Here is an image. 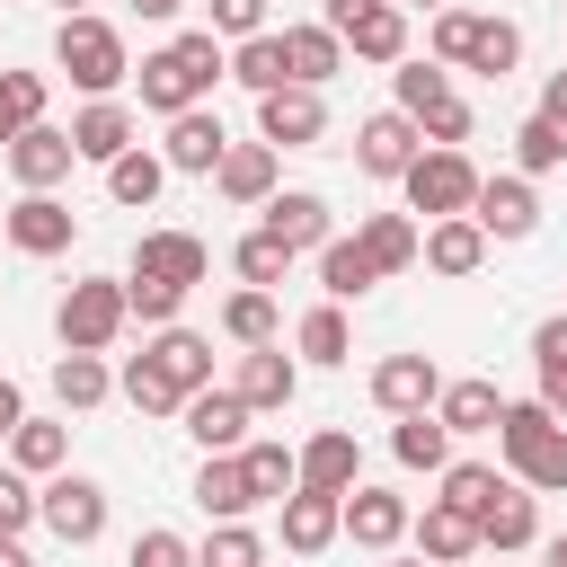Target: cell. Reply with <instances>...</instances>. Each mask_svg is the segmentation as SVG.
Listing matches in <instances>:
<instances>
[{
    "label": "cell",
    "instance_id": "1",
    "mask_svg": "<svg viewBox=\"0 0 567 567\" xmlns=\"http://www.w3.org/2000/svg\"><path fill=\"white\" fill-rule=\"evenodd\" d=\"M221 71H230L221 35H213V27H195V35L159 44V53H151V62L133 71V80H142V106H151V115H186V106H195V97H204V89H213Z\"/></svg>",
    "mask_w": 567,
    "mask_h": 567
},
{
    "label": "cell",
    "instance_id": "2",
    "mask_svg": "<svg viewBox=\"0 0 567 567\" xmlns=\"http://www.w3.org/2000/svg\"><path fill=\"white\" fill-rule=\"evenodd\" d=\"M496 452H505V470H514L523 487L567 496V425H558L540 399H505V416H496Z\"/></svg>",
    "mask_w": 567,
    "mask_h": 567
},
{
    "label": "cell",
    "instance_id": "3",
    "mask_svg": "<svg viewBox=\"0 0 567 567\" xmlns=\"http://www.w3.org/2000/svg\"><path fill=\"white\" fill-rule=\"evenodd\" d=\"M53 62H62V71H71L89 97H115V80H133V62H124V35H115L106 18H89V9L53 27Z\"/></svg>",
    "mask_w": 567,
    "mask_h": 567
},
{
    "label": "cell",
    "instance_id": "4",
    "mask_svg": "<svg viewBox=\"0 0 567 567\" xmlns=\"http://www.w3.org/2000/svg\"><path fill=\"white\" fill-rule=\"evenodd\" d=\"M124 319H133V301H124L115 275H80V284L62 292V310H53V328H62L71 354H106V346L124 337Z\"/></svg>",
    "mask_w": 567,
    "mask_h": 567
},
{
    "label": "cell",
    "instance_id": "5",
    "mask_svg": "<svg viewBox=\"0 0 567 567\" xmlns=\"http://www.w3.org/2000/svg\"><path fill=\"white\" fill-rule=\"evenodd\" d=\"M399 186H408V213H425V221H461V213L478 204V168H470L461 151H425Z\"/></svg>",
    "mask_w": 567,
    "mask_h": 567
},
{
    "label": "cell",
    "instance_id": "6",
    "mask_svg": "<svg viewBox=\"0 0 567 567\" xmlns=\"http://www.w3.org/2000/svg\"><path fill=\"white\" fill-rule=\"evenodd\" d=\"M35 505H44V523H53V540H62V549H89V540L106 532V487H97V478H80V470H53Z\"/></svg>",
    "mask_w": 567,
    "mask_h": 567
},
{
    "label": "cell",
    "instance_id": "7",
    "mask_svg": "<svg viewBox=\"0 0 567 567\" xmlns=\"http://www.w3.org/2000/svg\"><path fill=\"white\" fill-rule=\"evenodd\" d=\"M425 159V133H416V115H363V133H354V168L363 177H408Z\"/></svg>",
    "mask_w": 567,
    "mask_h": 567
},
{
    "label": "cell",
    "instance_id": "8",
    "mask_svg": "<svg viewBox=\"0 0 567 567\" xmlns=\"http://www.w3.org/2000/svg\"><path fill=\"white\" fill-rule=\"evenodd\" d=\"M0 230H9V248H18V257H62V248H71V230H80V213H71V204H53V195H18V204L0 213Z\"/></svg>",
    "mask_w": 567,
    "mask_h": 567
},
{
    "label": "cell",
    "instance_id": "9",
    "mask_svg": "<svg viewBox=\"0 0 567 567\" xmlns=\"http://www.w3.org/2000/svg\"><path fill=\"white\" fill-rule=\"evenodd\" d=\"M319 133H328L319 89H275V97H257V142H275V151H310Z\"/></svg>",
    "mask_w": 567,
    "mask_h": 567
},
{
    "label": "cell",
    "instance_id": "10",
    "mask_svg": "<svg viewBox=\"0 0 567 567\" xmlns=\"http://www.w3.org/2000/svg\"><path fill=\"white\" fill-rule=\"evenodd\" d=\"M470 221H478L487 239H532V230H540V195H532V177H478Z\"/></svg>",
    "mask_w": 567,
    "mask_h": 567
},
{
    "label": "cell",
    "instance_id": "11",
    "mask_svg": "<svg viewBox=\"0 0 567 567\" xmlns=\"http://www.w3.org/2000/svg\"><path fill=\"white\" fill-rule=\"evenodd\" d=\"M133 275L195 292V284L213 275V257H204V239H195V230H142V248H133Z\"/></svg>",
    "mask_w": 567,
    "mask_h": 567
},
{
    "label": "cell",
    "instance_id": "12",
    "mask_svg": "<svg viewBox=\"0 0 567 567\" xmlns=\"http://www.w3.org/2000/svg\"><path fill=\"white\" fill-rule=\"evenodd\" d=\"M142 363L177 390V399H195V390H213V337H195V328H159L151 346H142Z\"/></svg>",
    "mask_w": 567,
    "mask_h": 567
},
{
    "label": "cell",
    "instance_id": "13",
    "mask_svg": "<svg viewBox=\"0 0 567 567\" xmlns=\"http://www.w3.org/2000/svg\"><path fill=\"white\" fill-rule=\"evenodd\" d=\"M372 399H381L390 416H425V408L443 399L434 354H381V363H372Z\"/></svg>",
    "mask_w": 567,
    "mask_h": 567
},
{
    "label": "cell",
    "instance_id": "14",
    "mask_svg": "<svg viewBox=\"0 0 567 567\" xmlns=\"http://www.w3.org/2000/svg\"><path fill=\"white\" fill-rule=\"evenodd\" d=\"M337 44H346L354 62H390V71H399V62H408V9H399V0H372V9H354V18L337 27Z\"/></svg>",
    "mask_w": 567,
    "mask_h": 567
},
{
    "label": "cell",
    "instance_id": "15",
    "mask_svg": "<svg viewBox=\"0 0 567 567\" xmlns=\"http://www.w3.org/2000/svg\"><path fill=\"white\" fill-rule=\"evenodd\" d=\"M221 151H230V133H221V115L213 106H186V115H168V168H186V177H213L221 168Z\"/></svg>",
    "mask_w": 567,
    "mask_h": 567
},
{
    "label": "cell",
    "instance_id": "16",
    "mask_svg": "<svg viewBox=\"0 0 567 567\" xmlns=\"http://www.w3.org/2000/svg\"><path fill=\"white\" fill-rule=\"evenodd\" d=\"M71 159H80V151H71V133H53V124H35V133L9 142V177H18L27 195H53V186L71 177Z\"/></svg>",
    "mask_w": 567,
    "mask_h": 567
},
{
    "label": "cell",
    "instance_id": "17",
    "mask_svg": "<svg viewBox=\"0 0 567 567\" xmlns=\"http://www.w3.org/2000/svg\"><path fill=\"white\" fill-rule=\"evenodd\" d=\"M337 532H346V496H319V487H292L284 496V549L292 558H319Z\"/></svg>",
    "mask_w": 567,
    "mask_h": 567
},
{
    "label": "cell",
    "instance_id": "18",
    "mask_svg": "<svg viewBox=\"0 0 567 567\" xmlns=\"http://www.w3.org/2000/svg\"><path fill=\"white\" fill-rule=\"evenodd\" d=\"M266 230H275L292 257L337 239V230H328V195H310V186H275V204H266Z\"/></svg>",
    "mask_w": 567,
    "mask_h": 567
},
{
    "label": "cell",
    "instance_id": "19",
    "mask_svg": "<svg viewBox=\"0 0 567 567\" xmlns=\"http://www.w3.org/2000/svg\"><path fill=\"white\" fill-rule=\"evenodd\" d=\"M248 416H257V408H248L239 390H195V399H186V434H195L204 452H239V443H248Z\"/></svg>",
    "mask_w": 567,
    "mask_h": 567
},
{
    "label": "cell",
    "instance_id": "20",
    "mask_svg": "<svg viewBox=\"0 0 567 567\" xmlns=\"http://www.w3.org/2000/svg\"><path fill=\"white\" fill-rule=\"evenodd\" d=\"M301 487H319V496H354V487H363V452H354V434H310V443H301Z\"/></svg>",
    "mask_w": 567,
    "mask_h": 567
},
{
    "label": "cell",
    "instance_id": "21",
    "mask_svg": "<svg viewBox=\"0 0 567 567\" xmlns=\"http://www.w3.org/2000/svg\"><path fill=\"white\" fill-rule=\"evenodd\" d=\"M408 523H416V514H408V496H390V487H354V496H346V532H354L363 549H399Z\"/></svg>",
    "mask_w": 567,
    "mask_h": 567
},
{
    "label": "cell",
    "instance_id": "22",
    "mask_svg": "<svg viewBox=\"0 0 567 567\" xmlns=\"http://www.w3.org/2000/svg\"><path fill=\"white\" fill-rule=\"evenodd\" d=\"M213 186L230 204H275V142H230L221 168H213Z\"/></svg>",
    "mask_w": 567,
    "mask_h": 567
},
{
    "label": "cell",
    "instance_id": "23",
    "mask_svg": "<svg viewBox=\"0 0 567 567\" xmlns=\"http://www.w3.org/2000/svg\"><path fill=\"white\" fill-rule=\"evenodd\" d=\"M248 408H292V390H301V372H292V354L284 346H248L239 354V381H230Z\"/></svg>",
    "mask_w": 567,
    "mask_h": 567
},
{
    "label": "cell",
    "instance_id": "24",
    "mask_svg": "<svg viewBox=\"0 0 567 567\" xmlns=\"http://www.w3.org/2000/svg\"><path fill=\"white\" fill-rule=\"evenodd\" d=\"M71 151H80V159H106V168H115V159L133 151V115H124L115 97L80 106V115H71Z\"/></svg>",
    "mask_w": 567,
    "mask_h": 567
},
{
    "label": "cell",
    "instance_id": "25",
    "mask_svg": "<svg viewBox=\"0 0 567 567\" xmlns=\"http://www.w3.org/2000/svg\"><path fill=\"white\" fill-rule=\"evenodd\" d=\"M195 505L213 514V523H239L257 496H248V470H239V452H204V470H195Z\"/></svg>",
    "mask_w": 567,
    "mask_h": 567
},
{
    "label": "cell",
    "instance_id": "26",
    "mask_svg": "<svg viewBox=\"0 0 567 567\" xmlns=\"http://www.w3.org/2000/svg\"><path fill=\"white\" fill-rule=\"evenodd\" d=\"M425 266H434V275H452V284H461V275H478V266H487V230H478L470 213H461V221H434V230H425Z\"/></svg>",
    "mask_w": 567,
    "mask_h": 567
},
{
    "label": "cell",
    "instance_id": "27",
    "mask_svg": "<svg viewBox=\"0 0 567 567\" xmlns=\"http://www.w3.org/2000/svg\"><path fill=\"white\" fill-rule=\"evenodd\" d=\"M434 416H443L452 434H496V416H505V390H496V381H443Z\"/></svg>",
    "mask_w": 567,
    "mask_h": 567
},
{
    "label": "cell",
    "instance_id": "28",
    "mask_svg": "<svg viewBox=\"0 0 567 567\" xmlns=\"http://www.w3.org/2000/svg\"><path fill=\"white\" fill-rule=\"evenodd\" d=\"M532 540H540V496L505 487V496L478 514V549H532Z\"/></svg>",
    "mask_w": 567,
    "mask_h": 567
},
{
    "label": "cell",
    "instance_id": "29",
    "mask_svg": "<svg viewBox=\"0 0 567 567\" xmlns=\"http://www.w3.org/2000/svg\"><path fill=\"white\" fill-rule=\"evenodd\" d=\"M408 532H416V549H425L434 567H461V558L478 549V523H470V514H452L443 496H434V505H425V514H416Z\"/></svg>",
    "mask_w": 567,
    "mask_h": 567
},
{
    "label": "cell",
    "instance_id": "30",
    "mask_svg": "<svg viewBox=\"0 0 567 567\" xmlns=\"http://www.w3.org/2000/svg\"><path fill=\"white\" fill-rule=\"evenodd\" d=\"M514 62H523V27H514V18H470L461 71H487V80H505Z\"/></svg>",
    "mask_w": 567,
    "mask_h": 567
},
{
    "label": "cell",
    "instance_id": "31",
    "mask_svg": "<svg viewBox=\"0 0 567 567\" xmlns=\"http://www.w3.org/2000/svg\"><path fill=\"white\" fill-rule=\"evenodd\" d=\"M230 80H239V89H257V97H275V89H301V80H292V53H284V35H248V44L230 53Z\"/></svg>",
    "mask_w": 567,
    "mask_h": 567
},
{
    "label": "cell",
    "instance_id": "32",
    "mask_svg": "<svg viewBox=\"0 0 567 567\" xmlns=\"http://www.w3.org/2000/svg\"><path fill=\"white\" fill-rule=\"evenodd\" d=\"M363 248H372V266L381 275H399V266H416L425 257V230L408 221V213H363V230H354Z\"/></svg>",
    "mask_w": 567,
    "mask_h": 567
},
{
    "label": "cell",
    "instance_id": "33",
    "mask_svg": "<svg viewBox=\"0 0 567 567\" xmlns=\"http://www.w3.org/2000/svg\"><path fill=\"white\" fill-rule=\"evenodd\" d=\"M239 470H248V496L257 505H284L301 487V452H284V443H239Z\"/></svg>",
    "mask_w": 567,
    "mask_h": 567
},
{
    "label": "cell",
    "instance_id": "34",
    "mask_svg": "<svg viewBox=\"0 0 567 567\" xmlns=\"http://www.w3.org/2000/svg\"><path fill=\"white\" fill-rule=\"evenodd\" d=\"M319 284H328V301H354V292L381 284V266H372L363 239H328V248H319Z\"/></svg>",
    "mask_w": 567,
    "mask_h": 567
},
{
    "label": "cell",
    "instance_id": "35",
    "mask_svg": "<svg viewBox=\"0 0 567 567\" xmlns=\"http://www.w3.org/2000/svg\"><path fill=\"white\" fill-rule=\"evenodd\" d=\"M71 461V434L53 425V416H27L18 434H9V470H27V478H53Z\"/></svg>",
    "mask_w": 567,
    "mask_h": 567
},
{
    "label": "cell",
    "instance_id": "36",
    "mask_svg": "<svg viewBox=\"0 0 567 567\" xmlns=\"http://www.w3.org/2000/svg\"><path fill=\"white\" fill-rule=\"evenodd\" d=\"M284 53H292V80H301V89H319V80L346 62V44H337L328 18H319V27H284Z\"/></svg>",
    "mask_w": 567,
    "mask_h": 567
},
{
    "label": "cell",
    "instance_id": "37",
    "mask_svg": "<svg viewBox=\"0 0 567 567\" xmlns=\"http://www.w3.org/2000/svg\"><path fill=\"white\" fill-rule=\"evenodd\" d=\"M390 452L408 461V470H452V425L425 408V416H399V434H390Z\"/></svg>",
    "mask_w": 567,
    "mask_h": 567
},
{
    "label": "cell",
    "instance_id": "38",
    "mask_svg": "<svg viewBox=\"0 0 567 567\" xmlns=\"http://www.w3.org/2000/svg\"><path fill=\"white\" fill-rule=\"evenodd\" d=\"M532 363H540V408L567 416V310L532 328Z\"/></svg>",
    "mask_w": 567,
    "mask_h": 567
},
{
    "label": "cell",
    "instance_id": "39",
    "mask_svg": "<svg viewBox=\"0 0 567 567\" xmlns=\"http://www.w3.org/2000/svg\"><path fill=\"white\" fill-rule=\"evenodd\" d=\"M505 487H514V478H496L487 461H452V470H443V505H452V514H470V523H478Z\"/></svg>",
    "mask_w": 567,
    "mask_h": 567
},
{
    "label": "cell",
    "instance_id": "40",
    "mask_svg": "<svg viewBox=\"0 0 567 567\" xmlns=\"http://www.w3.org/2000/svg\"><path fill=\"white\" fill-rule=\"evenodd\" d=\"M44 124V71H0V142Z\"/></svg>",
    "mask_w": 567,
    "mask_h": 567
},
{
    "label": "cell",
    "instance_id": "41",
    "mask_svg": "<svg viewBox=\"0 0 567 567\" xmlns=\"http://www.w3.org/2000/svg\"><path fill=\"white\" fill-rule=\"evenodd\" d=\"M159 186H168V159H151L142 142H133V151H124V159L106 168V195H115V204H151Z\"/></svg>",
    "mask_w": 567,
    "mask_h": 567
},
{
    "label": "cell",
    "instance_id": "42",
    "mask_svg": "<svg viewBox=\"0 0 567 567\" xmlns=\"http://www.w3.org/2000/svg\"><path fill=\"white\" fill-rule=\"evenodd\" d=\"M230 266H239V284H257V292H275V284H284V266H292V248H284L275 230H248V239L230 248Z\"/></svg>",
    "mask_w": 567,
    "mask_h": 567
},
{
    "label": "cell",
    "instance_id": "43",
    "mask_svg": "<svg viewBox=\"0 0 567 567\" xmlns=\"http://www.w3.org/2000/svg\"><path fill=\"white\" fill-rule=\"evenodd\" d=\"M221 328H230L239 346H275V292H257V284H239V292L221 301Z\"/></svg>",
    "mask_w": 567,
    "mask_h": 567
},
{
    "label": "cell",
    "instance_id": "44",
    "mask_svg": "<svg viewBox=\"0 0 567 567\" xmlns=\"http://www.w3.org/2000/svg\"><path fill=\"white\" fill-rule=\"evenodd\" d=\"M106 390H115V372H106L97 354H62V363H53V399H62V408H97Z\"/></svg>",
    "mask_w": 567,
    "mask_h": 567
},
{
    "label": "cell",
    "instance_id": "45",
    "mask_svg": "<svg viewBox=\"0 0 567 567\" xmlns=\"http://www.w3.org/2000/svg\"><path fill=\"white\" fill-rule=\"evenodd\" d=\"M514 159H523V177H549V168H567V133L549 115H523L514 124Z\"/></svg>",
    "mask_w": 567,
    "mask_h": 567
},
{
    "label": "cell",
    "instance_id": "46",
    "mask_svg": "<svg viewBox=\"0 0 567 567\" xmlns=\"http://www.w3.org/2000/svg\"><path fill=\"white\" fill-rule=\"evenodd\" d=\"M292 346H301L310 363H346V346H354V337H346V310H337V301H319V310L292 328Z\"/></svg>",
    "mask_w": 567,
    "mask_h": 567
},
{
    "label": "cell",
    "instance_id": "47",
    "mask_svg": "<svg viewBox=\"0 0 567 567\" xmlns=\"http://www.w3.org/2000/svg\"><path fill=\"white\" fill-rule=\"evenodd\" d=\"M195 567H266V540L248 523H213V540L195 549Z\"/></svg>",
    "mask_w": 567,
    "mask_h": 567
},
{
    "label": "cell",
    "instance_id": "48",
    "mask_svg": "<svg viewBox=\"0 0 567 567\" xmlns=\"http://www.w3.org/2000/svg\"><path fill=\"white\" fill-rule=\"evenodd\" d=\"M390 89H399V115H425L434 97H452V80H443L434 62H399V71H390Z\"/></svg>",
    "mask_w": 567,
    "mask_h": 567
},
{
    "label": "cell",
    "instance_id": "49",
    "mask_svg": "<svg viewBox=\"0 0 567 567\" xmlns=\"http://www.w3.org/2000/svg\"><path fill=\"white\" fill-rule=\"evenodd\" d=\"M124 301H133V319H151V328H177V284H151V275H124Z\"/></svg>",
    "mask_w": 567,
    "mask_h": 567
},
{
    "label": "cell",
    "instance_id": "50",
    "mask_svg": "<svg viewBox=\"0 0 567 567\" xmlns=\"http://www.w3.org/2000/svg\"><path fill=\"white\" fill-rule=\"evenodd\" d=\"M35 496H44V487H27V470H0V532H9V540H18V532L44 514Z\"/></svg>",
    "mask_w": 567,
    "mask_h": 567
},
{
    "label": "cell",
    "instance_id": "51",
    "mask_svg": "<svg viewBox=\"0 0 567 567\" xmlns=\"http://www.w3.org/2000/svg\"><path fill=\"white\" fill-rule=\"evenodd\" d=\"M124 567H195V540H177V532H142V540L124 549Z\"/></svg>",
    "mask_w": 567,
    "mask_h": 567
},
{
    "label": "cell",
    "instance_id": "52",
    "mask_svg": "<svg viewBox=\"0 0 567 567\" xmlns=\"http://www.w3.org/2000/svg\"><path fill=\"white\" fill-rule=\"evenodd\" d=\"M204 9H213V35H239V44L266 35V0H204Z\"/></svg>",
    "mask_w": 567,
    "mask_h": 567
},
{
    "label": "cell",
    "instance_id": "53",
    "mask_svg": "<svg viewBox=\"0 0 567 567\" xmlns=\"http://www.w3.org/2000/svg\"><path fill=\"white\" fill-rule=\"evenodd\" d=\"M470 18H478V9H434V62H461V44H470Z\"/></svg>",
    "mask_w": 567,
    "mask_h": 567
},
{
    "label": "cell",
    "instance_id": "54",
    "mask_svg": "<svg viewBox=\"0 0 567 567\" xmlns=\"http://www.w3.org/2000/svg\"><path fill=\"white\" fill-rule=\"evenodd\" d=\"M18 425H27V399H18V381H9V372H0V443H9V434H18Z\"/></svg>",
    "mask_w": 567,
    "mask_h": 567
},
{
    "label": "cell",
    "instance_id": "55",
    "mask_svg": "<svg viewBox=\"0 0 567 567\" xmlns=\"http://www.w3.org/2000/svg\"><path fill=\"white\" fill-rule=\"evenodd\" d=\"M540 115L567 133V71H549V89H540Z\"/></svg>",
    "mask_w": 567,
    "mask_h": 567
},
{
    "label": "cell",
    "instance_id": "56",
    "mask_svg": "<svg viewBox=\"0 0 567 567\" xmlns=\"http://www.w3.org/2000/svg\"><path fill=\"white\" fill-rule=\"evenodd\" d=\"M133 9H142V18H177L186 0H133Z\"/></svg>",
    "mask_w": 567,
    "mask_h": 567
},
{
    "label": "cell",
    "instance_id": "57",
    "mask_svg": "<svg viewBox=\"0 0 567 567\" xmlns=\"http://www.w3.org/2000/svg\"><path fill=\"white\" fill-rule=\"evenodd\" d=\"M0 567H35V558H27V549H18L9 532H0Z\"/></svg>",
    "mask_w": 567,
    "mask_h": 567
},
{
    "label": "cell",
    "instance_id": "58",
    "mask_svg": "<svg viewBox=\"0 0 567 567\" xmlns=\"http://www.w3.org/2000/svg\"><path fill=\"white\" fill-rule=\"evenodd\" d=\"M549 567H567V532H558V540H549Z\"/></svg>",
    "mask_w": 567,
    "mask_h": 567
},
{
    "label": "cell",
    "instance_id": "59",
    "mask_svg": "<svg viewBox=\"0 0 567 567\" xmlns=\"http://www.w3.org/2000/svg\"><path fill=\"white\" fill-rule=\"evenodd\" d=\"M53 9H62V18H80V0H53Z\"/></svg>",
    "mask_w": 567,
    "mask_h": 567
},
{
    "label": "cell",
    "instance_id": "60",
    "mask_svg": "<svg viewBox=\"0 0 567 567\" xmlns=\"http://www.w3.org/2000/svg\"><path fill=\"white\" fill-rule=\"evenodd\" d=\"M390 567H425V558H390Z\"/></svg>",
    "mask_w": 567,
    "mask_h": 567
},
{
    "label": "cell",
    "instance_id": "61",
    "mask_svg": "<svg viewBox=\"0 0 567 567\" xmlns=\"http://www.w3.org/2000/svg\"><path fill=\"white\" fill-rule=\"evenodd\" d=\"M416 9H452V0H416Z\"/></svg>",
    "mask_w": 567,
    "mask_h": 567
},
{
    "label": "cell",
    "instance_id": "62",
    "mask_svg": "<svg viewBox=\"0 0 567 567\" xmlns=\"http://www.w3.org/2000/svg\"><path fill=\"white\" fill-rule=\"evenodd\" d=\"M461 567H470V558H461Z\"/></svg>",
    "mask_w": 567,
    "mask_h": 567
}]
</instances>
